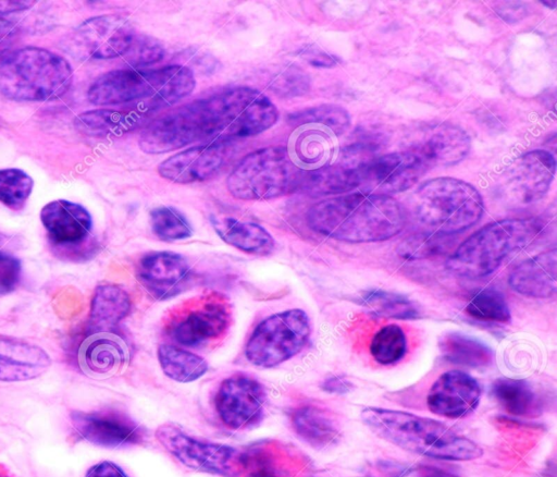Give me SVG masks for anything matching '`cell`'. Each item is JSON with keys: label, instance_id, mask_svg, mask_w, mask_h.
<instances>
[{"label": "cell", "instance_id": "6da1fadb", "mask_svg": "<svg viewBox=\"0 0 557 477\" xmlns=\"http://www.w3.org/2000/svg\"><path fill=\"white\" fill-rule=\"evenodd\" d=\"M317 233L349 243L388 240L405 227L406 212L391 195L362 189L326 198L307 213Z\"/></svg>", "mask_w": 557, "mask_h": 477}, {"label": "cell", "instance_id": "7a4b0ae2", "mask_svg": "<svg viewBox=\"0 0 557 477\" xmlns=\"http://www.w3.org/2000/svg\"><path fill=\"white\" fill-rule=\"evenodd\" d=\"M360 416L375 436L416 454L446 461H470L483 454L475 442L435 419L380 407H366Z\"/></svg>", "mask_w": 557, "mask_h": 477}, {"label": "cell", "instance_id": "3957f363", "mask_svg": "<svg viewBox=\"0 0 557 477\" xmlns=\"http://www.w3.org/2000/svg\"><path fill=\"white\" fill-rule=\"evenodd\" d=\"M532 219L511 218L491 222L467 237L447 259V269L463 278H482L496 271L539 234Z\"/></svg>", "mask_w": 557, "mask_h": 477}, {"label": "cell", "instance_id": "277c9868", "mask_svg": "<svg viewBox=\"0 0 557 477\" xmlns=\"http://www.w3.org/2000/svg\"><path fill=\"white\" fill-rule=\"evenodd\" d=\"M71 64L47 49L25 47L0 58V94L16 101L61 97L72 85Z\"/></svg>", "mask_w": 557, "mask_h": 477}, {"label": "cell", "instance_id": "5b68a950", "mask_svg": "<svg viewBox=\"0 0 557 477\" xmlns=\"http://www.w3.org/2000/svg\"><path fill=\"white\" fill-rule=\"evenodd\" d=\"M412 217L434 234L449 235L467 230L482 217L484 205L471 184L441 176L423 182L413 192Z\"/></svg>", "mask_w": 557, "mask_h": 477}, {"label": "cell", "instance_id": "8992f818", "mask_svg": "<svg viewBox=\"0 0 557 477\" xmlns=\"http://www.w3.org/2000/svg\"><path fill=\"white\" fill-rule=\"evenodd\" d=\"M301 174L286 148L270 146L245 156L227 176L226 186L235 198L264 200L299 188Z\"/></svg>", "mask_w": 557, "mask_h": 477}, {"label": "cell", "instance_id": "52a82bcc", "mask_svg": "<svg viewBox=\"0 0 557 477\" xmlns=\"http://www.w3.org/2000/svg\"><path fill=\"white\" fill-rule=\"evenodd\" d=\"M214 123V139L258 135L275 124L276 106L259 89L236 86L207 98Z\"/></svg>", "mask_w": 557, "mask_h": 477}, {"label": "cell", "instance_id": "ba28073f", "mask_svg": "<svg viewBox=\"0 0 557 477\" xmlns=\"http://www.w3.org/2000/svg\"><path fill=\"white\" fill-rule=\"evenodd\" d=\"M232 321L228 298L218 292L191 297L169 310L163 329L176 343L199 347L223 339Z\"/></svg>", "mask_w": 557, "mask_h": 477}, {"label": "cell", "instance_id": "9c48e42d", "mask_svg": "<svg viewBox=\"0 0 557 477\" xmlns=\"http://www.w3.org/2000/svg\"><path fill=\"white\" fill-rule=\"evenodd\" d=\"M311 333L308 315L298 308L263 319L252 331L245 354L259 367H273L298 354Z\"/></svg>", "mask_w": 557, "mask_h": 477}, {"label": "cell", "instance_id": "30bf717a", "mask_svg": "<svg viewBox=\"0 0 557 477\" xmlns=\"http://www.w3.org/2000/svg\"><path fill=\"white\" fill-rule=\"evenodd\" d=\"M206 137H214L207 98L183 105L151 121L141 131L138 144L146 154H164Z\"/></svg>", "mask_w": 557, "mask_h": 477}, {"label": "cell", "instance_id": "8fae6325", "mask_svg": "<svg viewBox=\"0 0 557 477\" xmlns=\"http://www.w3.org/2000/svg\"><path fill=\"white\" fill-rule=\"evenodd\" d=\"M156 437L172 456L190 469L223 477L240 476L242 452L230 445L193 437L173 424L161 425Z\"/></svg>", "mask_w": 557, "mask_h": 477}, {"label": "cell", "instance_id": "7c38bea8", "mask_svg": "<svg viewBox=\"0 0 557 477\" xmlns=\"http://www.w3.org/2000/svg\"><path fill=\"white\" fill-rule=\"evenodd\" d=\"M162 83V68L116 69L99 76L90 85L87 97L90 102L99 106L138 101L152 109L160 108Z\"/></svg>", "mask_w": 557, "mask_h": 477}, {"label": "cell", "instance_id": "4fadbf2b", "mask_svg": "<svg viewBox=\"0 0 557 477\" xmlns=\"http://www.w3.org/2000/svg\"><path fill=\"white\" fill-rule=\"evenodd\" d=\"M555 171V158L547 150L535 149L524 152L502 172L498 192L510 205L528 206L548 192Z\"/></svg>", "mask_w": 557, "mask_h": 477}, {"label": "cell", "instance_id": "5bb4252c", "mask_svg": "<svg viewBox=\"0 0 557 477\" xmlns=\"http://www.w3.org/2000/svg\"><path fill=\"white\" fill-rule=\"evenodd\" d=\"M432 166L418 146L386 154L362 164V191L394 194L412 187Z\"/></svg>", "mask_w": 557, "mask_h": 477}, {"label": "cell", "instance_id": "9a60e30c", "mask_svg": "<svg viewBox=\"0 0 557 477\" xmlns=\"http://www.w3.org/2000/svg\"><path fill=\"white\" fill-rule=\"evenodd\" d=\"M265 391L256 379L236 374L220 384L214 399L222 423L231 429H244L260 421L264 412Z\"/></svg>", "mask_w": 557, "mask_h": 477}, {"label": "cell", "instance_id": "2e32d148", "mask_svg": "<svg viewBox=\"0 0 557 477\" xmlns=\"http://www.w3.org/2000/svg\"><path fill=\"white\" fill-rule=\"evenodd\" d=\"M134 37L135 33L129 22L116 14L88 19L75 33V41L81 51L96 60L123 57Z\"/></svg>", "mask_w": 557, "mask_h": 477}, {"label": "cell", "instance_id": "e0dca14e", "mask_svg": "<svg viewBox=\"0 0 557 477\" xmlns=\"http://www.w3.org/2000/svg\"><path fill=\"white\" fill-rule=\"evenodd\" d=\"M227 156V142L213 139L166 158L158 166V172L162 178L174 183L202 182L218 173Z\"/></svg>", "mask_w": 557, "mask_h": 477}, {"label": "cell", "instance_id": "ac0fdd59", "mask_svg": "<svg viewBox=\"0 0 557 477\" xmlns=\"http://www.w3.org/2000/svg\"><path fill=\"white\" fill-rule=\"evenodd\" d=\"M72 425L84 440L104 448L143 442V429L128 416L115 411L73 412Z\"/></svg>", "mask_w": 557, "mask_h": 477}, {"label": "cell", "instance_id": "d6986e66", "mask_svg": "<svg viewBox=\"0 0 557 477\" xmlns=\"http://www.w3.org/2000/svg\"><path fill=\"white\" fill-rule=\"evenodd\" d=\"M140 284L157 299L183 292L191 280V269L180 254L161 250L143 256L136 268Z\"/></svg>", "mask_w": 557, "mask_h": 477}, {"label": "cell", "instance_id": "ffe728a7", "mask_svg": "<svg viewBox=\"0 0 557 477\" xmlns=\"http://www.w3.org/2000/svg\"><path fill=\"white\" fill-rule=\"evenodd\" d=\"M482 389L479 382L461 370L442 374L432 384L426 402L429 409L447 418H460L479 404Z\"/></svg>", "mask_w": 557, "mask_h": 477}, {"label": "cell", "instance_id": "44dd1931", "mask_svg": "<svg viewBox=\"0 0 557 477\" xmlns=\"http://www.w3.org/2000/svg\"><path fill=\"white\" fill-rule=\"evenodd\" d=\"M40 220L50 242L61 247L83 244L91 233L92 220L88 210L79 204L57 199L40 210Z\"/></svg>", "mask_w": 557, "mask_h": 477}, {"label": "cell", "instance_id": "7402d4cb", "mask_svg": "<svg viewBox=\"0 0 557 477\" xmlns=\"http://www.w3.org/2000/svg\"><path fill=\"white\" fill-rule=\"evenodd\" d=\"M128 362V346L113 331L92 332L78 350L79 367L94 378H108L122 372Z\"/></svg>", "mask_w": 557, "mask_h": 477}, {"label": "cell", "instance_id": "603a6c76", "mask_svg": "<svg viewBox=\"0 0 557 477\" xmlns=\"http://www.w3.org/2000/svg\"><path fill=\"white\" fill-rule=\"evenodd\" d=\"M508 283L517 293L547 298L557 289V253L550 249L525 259L512 269Z\"/></svg>", "mask_w": 557, "mask_h": 477}, {"label": "cell", "instance_id": "cb8c5ba5", "mask_svg": "<svg viewBox=\"0 0 557 477\" xmlns=\"http://www.w3.org/2000/svg\"><path fill=\"white\" fill-rule=\"evenodd\" d=\"M51 364L39 346L0 335V380H28L41 375Z\"/></svg>", "mask_w": 557, "mask_h": 477}, {"label": "cell", "instance_id": "d4e9b609", "mask_svg": "<svg viewBox=\"0 0 557 477\" xmlns=\"http://www.w3.org/2000/svg\"><path fill=\"white\" fill-rule=\"evenodd\" d=\"M216 234L227 244L248 254L265 256L274 248V240L261 225L233 217H212Z\"/></svg>", "mask_w": 557, "mask_h": 477}, {"label": "cell", "instance_id": "484cf974", "mask_svg": "<svg viewBox=\"0 0 557 477\" xmlns=\"http://www.w3.org/2000/svg\"><path fill=\"white\" fill-rule=\"evenodd\" d=\"M417 146L432 167L450 166L467 156L470 137L462 129L445 123Z\"/></svg>", "mask_w": 557, "mask_h": 477}, {"label": "cell", "instance_id": "4316f807", "mask_svg": "<svg viewBox=\"0 0 557 477\" xmlns=\"http://www.w3.org/2000/svg\"><path fill=\"white\" fill-rule=\"evenodd\" d=\"M131 310L127 292L115 284H101L95 290L89 314L92 332L112 331Z\"/></svg>", "mask_w": 557, "mask_h": 477}, {"label": "cell", "instance_id": "83f0119b", "mask_svg": "<svg viewBox=\"0 0 557 477\" xmlns=\"http://www.w3.org/2000/svg\"><path fill=\"white\" fill-rule=\"evenodd\" d=\"M301 129L294 139V156L304 167L315 170L331 163L336 150V135L312 124Z\"/></svg>", "mask_w": 557, "mask_h": 477}, {"label": "cell", "instance_id": "f1b7e54d", "mask_svg": "<svg viewBox=\"0 0 557 477\" xmlns=\"http://www.w3.org/2000/svg\"><path fill=\"white\" fill-rule=\"evenodd\" d=\"M290 418L296 433L315 449L331 447L339 439L338 427L325 409L302 406L295 409Z\"/></svg>", "mask_w": 557, "mask_h": 477}, {"label": "cell", "instance_id": "f546056e", "mask_svg": "<svg viewBox=\"0 0 557 477\" xmlns=\"http://www.w3.org/2000/svg\"><path fill=\"white\" fill-rule=\"evenodd\" d=\"M438 348L445 360L469 368H483L492 364V350L480 340L460 332L444 333Z\"/></svg>", "mask_w": 557, "mask_h": 477}, {"label": "cell", "instance_id": "4dcf8cb0", "mask_svg": "<svg viewBox=\"0 0 557 477\" xmlns=\"http://www.w3.org/2000/svg\"><path fill=\"white\" fill-rule=\"evenodd\" d=\"M492 394L509 415L535 417L541 412L540 397L524 380L496 379L492 384Z\"/></svg>", "mask_w": 557, "mask_h": 477}, {"label": "cell", "instance_id": "1f68e13d", "mask_svg": "<svg viewBox=\"0 0 557 477\" xmlns=\"http://www.w3.org/2000/svg\"><path fill=\"white\" fill-rule=\"evenodd\" d=\"M286 452L273 443H261L242 452L239 477H290Z\"/></svg>", "mask_w": 557, "mask_h": 477}, {"label": "cell", "instance_id": "d6a6232c", "mask_svg": "<svg viewBox=\"0 0 557 477\" xmlns=\"http://www.w3.org/2000/svg\"><path fill=\"white\" fill-rule=\"evenodd\" d=\"M158 359L163 372L178 382L197 380L208 369V364L202 357L170 344L159 345Z\"/></svg>", "mask_w": 557, "mask_h": 477}, {"label": "cell", "instance_id": "836d02e7", "mask_svg": "<svg viewBox=\"0 0 557 477\" xmlns=\"http://www.w3.org/2000/svg\"><path fill=\"white\" fill-rule=\"evenodd\" d=\"M362 303L374 314L395 319L410 320L420 317L418 305L405 295L385 290H370L362 294Z\"/></svg>", "mask_w": 557, "mask_h": 477}, {"label": "cell", "instance_id": "e575fe53", "mask_svg": "<svg viewBox=\"0 0 557 477\" xmlns=\"http://www.w3.org/2000/svg\"><path fill=\"white\" fill-rule=\"evenodd\" d=\"M288 121L295 126L306 124L318 125L324 127L336 136L343 134L349 126V114L341 106L324 103L311 107L289 114Z\"/></svg>", "mask_w": 557, "mask_h": 477}, {"label": "cell", "instance_id": "d590c367", "mask_svg": "<svg viewBox=\"0 0 557 477\" xmlns=\"http://www.w3.org/2000/svg\"><path fill=\"white\" fill-rule=\"evenodd\" d=\"M465 311L469 317L482 322L507 323L511 319L504 295L490 288L478 291L468 302Z\"/></svg>", "mask_w": 557, "mask_h": 477}, {"label": "cell", "instance_id": "8d00e7d4", "mask_svg": "<svg viewBox=\"0 0 557 477\" xmlns=\"http://www.w3.org/2000/svg\"><path fill=\"white\" fill-rule=\"evenodd\" d=\"M370 354L381 365H392L400 360L407 350V339L396 323L381 327L370 342Z\"/></svg>", "mask_w": 557, "mask_h": 477}, {"label": "cell", "instance_id": "74e56055", "mask_svg": "<svg viewBox=\"0 0 557 477\" xmlns=\"http://www.w3.org/2000/svg\"><path fill=\"white\" fill-rule=\"evenodd\" d=\"M34 181L23 170L16 168L0 170V203L18 211L24 208L33 191Z\"/></svg>", "mask_w": 557, "mask_h": 477}, {"label": "cell", "instance_id": "f35d334b", "mask_svg": "<svg viewBox=\"0 0 557 477\" xmlns=\"http://www.w3.org/2000/svg\"><path fill=\"white\" fill-rule=\"evenodd\" d=\"M152 232L163 241H177L189 237L193 229L187 219L176 208L160 206L150 211Z\"/></svg>", "mask_w": 557, "mask_h": 477}, {"label": "cell", "instance_id": "ab89813d", "mask_svg": "<svg viewBox=\"0 0 557 477\" xmlns=\"http://www.w3.org/2000/svg\"><path fill=\"white\" fill-rule=\"evenodd\" d=\"M133 119L114 110H92L82 113L76 119L77 127L92 136H102L126 130Z\"/></svg>", "mask_w": 557, "mask_h": 477}, {"label": "cell", "instance_id": "60d3db41", "mask_svg": "<svg viewBox=\"0 0 557 477\" xmlns=\"http://www.w3.org/2000/svg\"><path fill=\"white\" fill-rule=\"evenodd\" d=\"M271 90L283 98L305 95L310 88L309 75L297 65H289L270 83Z\"/></svg>", "mask_w": 557, "mask_h": 477}, {"label": "cell", "instance_id": "b9f144b4", "mask_svg": "<svg viewBox=\"0 0 557 477\" xmlns=\"http://www.w3.org/2000/svg\"><path fill=\"white\" fill-rule=\"evenodd\" d=\"M164 56L162 45L148 36L135 35L128 50L123 56L131 68L137 69L160 61Z\"/></svg>", "mask_w": 557, "mask_h": 477}, {"label": "cell", "instance_id": "7bdbcfd3", "mask_svg": "<svg viewBox=\"0 0 557 477\" xmlns=\"http://www.w3.org/2000/svg\"><path fill=\"white\" fill-rule=\"evenodd\" d=\"M441 242L440 235L434 233L416 236L401 245L399 254L407 260L426 258L443 252Z\"/></svg>", "mask_w": 557, "mask_h": 477}, {"label": "cell", "instance_id": "ee69618b", "mask_svg": "<svg viewBox=\"0 0 557 477\" xmlns=\"http://www.w3.org/2000/svg\"><path fill=\"white\" fill-rule=\"evenodd\" d=\"M22 266L17 257L0 248V295L14 291L20 284Z\"/></svg>", "mask_w": 557, "mask_h": 477}, {"label": "cell", "instance_id": "f6af8a7d", "mask_svg": "<svg viewBox=\"0 0 557 477\" xmlns=\"http://www.w3.org/2000/svg\"><path fill=\"white\" fill-rule=\"evenodd\" d=\"M305 60L317 68H331L336 64V59L319 48H308L302 51Z\"/></svg>", "mask_w": 557, "mask_h": 477}, {"label": "cell", "instance_id": "bcb514c9", "mask_svg": "<svg viewBox=\"0 0 557 477\" xmlns=\"http://www.w3.org/2000/svg\"><path fill=\"white\" fill-rule=\"evenodd\" d=\"M85 477H127V475L116 464L103 461L91 466Z\"/></svg>", "mask_w": 557, "mask_h": 477}, {"label": "cell", "instance_id": "7dc6e473", "mask_svg": "<svg viewBox=\"0 0 557 477\" xmlns=\"http://www.w3.org/2000/svg\"><path fill=\"white\" fill-rule=\"evenodd\" d=\"M15 37V26L7 19L0 17V58L8 53Z\"/></svg>", "mask_w": 557, "mask_h": 477}, {"label": "cell", "instance_id": "c3c4849f", "mask_svg": "<svg viewBox=\"0 0 557 477\" xmlns=\"http://www.w3.org/2000/svg\"><path fill=\"white\" fill-rule=\"evenodd\" d=\"M322 389L330 393H346L354 388L352 383L343 376H333L322 383Z\"/></svg>", "mask_w": 557, "mask_h": 477}, {"label": "cell", "instance_id": "681fc988", "mask_svg": "<svg viewBox=\"0 0 557 477\" xmlns=\"http://www.w3.org/2000/svg\"><path fill=\"white\" fill-rule=\"evenodd\" d=\"M0 1V13H8L11 11H18L28 8L34 1Z\"/></svg>", "mask_w": 557, "mask_h": 477}, {"label": "cell", "instance_id": "f907efd6", "mask_svg": "<svg viewBox=\"0 0 557 477\" xmlns=\"http://www.w3.org/2000/svg\"><path fill=\"white\" fill-rule=\"evenodd\" d=\"M0 477H15L11 470L4 466L3 464H0Z\"/></svg>", "mask_w": 557, "mask_h": 477}]
</instances>
